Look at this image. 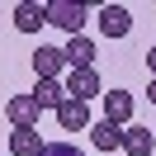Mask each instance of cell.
I'll return each mask as SVG.
<instances>
[{"mask_svg": "<svg viewBox=\"0 0 156 156\" xmlns=\"http://www.w3.org/2000/svg\"><path fill=\"white\" fill-rule=\"evenodd\" d=\"M48 24L66 29V38H76L85 29V5L80 0H48Z\"/></svg>", "mask_w": 156, "mask_h": 156, "instance_id": "6da1fadb", "label": "cell"}, {"mask_svg": "<svg viewBox=\"0 0 156 156\" xmlns=\"http://www.w3.org/2000/svg\"><path fill=\"white\" fill-rule=\"evenodd\" d=\"M66 99H80V104H90V99L104 95V85H99V71L95 66H80V71H66Z\"/></svg>", "mask_w": 156, "mask_h": 156, "instance_id": "7a4b0ae2", "label": "cell"}, {"mask_svg": "<svg viewBox=\"0 0 156 156\" xmlns=\"http://www.w3.org/2000/svg\"><path fill=\"white\" fill-rule=\"evenodd\" d=\"M99 33H104V38H128V33H133L128 5H99Z\"/></svg>", "mask_w": 156, "mask_h": 156, "instance_id": "3957f363", "label": "cell"}, {"mask_svg": "<svg viewBox=\"0 0 156 156\" xmlns=\"http://www.w3.org/2000/svg\"><path fill=\"white\" fill-rule=\"evenodd\" d=\"M99 99H104V118H109V123H118V128H128V118H133V95H128V90H104V95H99Z\"/></svg>", "mask_w": 156, "mask_h": 156, "instance_id": "277c9868", "label": "cell"}, {"mask_svg": "<svg viewBox=\"0 0 156 156\" xmlns=\"http://www.w3.org/2000/svg\"><path fill=\"white\" fill-rule=\"evenodd\" d=\"M43 24H48V5H38V0H19L14 5V29L19 33H38Z\"/></svg>", "mask_w": 156, "mask_h": 156, "instance_id": "5b68a950", "label": "cell"}, {"mask_svg": "<svg viewBox=\"0 0 156 156\" xmlns=\"http://www.w3.org/2000/svg\"><path fill=\"white\" fill-rule=\"evenodd\" d=\"M62 57H66V71L95 66V43H90L85 33H76V38H66V48H62Z\"/></svg>", "mask_w": 156, "mask_h": 156, "instance_id": "8992f818", "label": "cell"}, {"mask_svg": "<svg viewBox=\"0 0 156 156\" xmlns=\"http://www.w3.org/2000/svg\"><path fill=\"white\" fill-rule=\"evenodd\" d=\"M62 71H66L62 48H38V52H33V76H38V80H57Z\"/></svg>", "mask_w": 156, "mask_h": 156, "instance_id": "52a82bcc", "label": "cell"}, {"mask_svg": "<svg viewBox=\"0 0 156 156\" xmlns=\"http://www.w3.org/2000/svg\"><path fill=\"white\" fill-rule=\"evenodd\" d=\"M90 147H95V151H118V147H123V128L109 123V118L90 123Z\"/></svg>", "mask_w": 156, "mask_h": 156, "instance_id": "ba28073f", "label": "cell"}, {"mask_svg": "<svg viewBox=\"0 0 156 156\" xmlns=\"http://www.w3.org/2000/svg\"><path fill=\"white\" fill-rule=\"evenodd\" d=\"M38 114H43V109L33 104L29 95H14L10 104H5V118H10L14 128H38Z\"/></svg>", "mask_w": 156, "mask_h": 156, "instance_id": "9c48e42d", "label": "cell"}, {"mask_svg": "<svg viewBox=\"0 0 156 156\" xmlns=\"http://www.w3.org/2000/svg\"><path fill=\"white\" fill-rule=\"evenodd\" d=\"M57 123L66 128V133H90V104H80V99H66V104L57 109Z\"/></svg>", "mask_w": 156, "mask_h": 156, "instance_id": "30bf717a", "label": "cell"}, {"mask_svg": "<svg viewBox=\"0 0 156 156\" xmlns=\"http://www.w3.org/2000/svg\"><path fill=\"white\" fill-rule=\"evenodd\" d=\"M29 99H33L38 109H52V114H57V109L66 104V85H62V80H38Z\"/></svg>", "mask_w": 156, "mask_h": 156, "instance_id": "8fae6325", "label": "cell"}, {"mask_svg": "<svg viewBox=\"0 0 156 156\" xmlns=\"http://www.w3.org/2000/svg\"><path fill=\"white\" fill-rule=\"evenodd\" d=\"M43 147H48V142H43L38 128H14V133H10V156H38Z\"/></svg>", "mask_w": 156, "mask_h": 156, "instance_id": "7c38bea8", "label": "cell"}, {"mask_svg": "<svg viewBox=\"0 0 156 156\" xmlns=\"http://www.w3.org/2000/svg\"><path fill=\"white\" fill-rule=\"evenodd\" d=\"M151 147H156V133H151V128H133V123L123 128V151L128 156H151Z\"/></svg>", "mask_w": 156, "mask_h": 156, "instance_id": "4fadbf2b", "label": "cell"}, {"mask_svg": "<svg viewBox=\"0 0 156 156\" xmlns=\"http://www.w3.org/2000/svg\"><path fill=\"white\" fill-rule=\"evenodd\" d=\"M38 156H85V151H80V147H71V142H48Z\"/></svg>", "mask_w": 156, "mask_h": 156, "instance_id": "5bb4252c", "label": "cell"}, {"mask_svg": "<svg viewBox=\"0 0 156 156\" xmlns=\"http://www.w3.org/2000/svg\"><path fill=\"white\" fill-rule=\"evenodd\" d=\"M147 71L156 76V48H147Z\"/></svg>", "mask_w": 156, "mask_h": 156, "instance_id": "9a60e30c", "label": "cell"}, {"mask_svg": "<svg viewBox=\"0 0 156 156\" xmlns=\"http://www.w3.org/2000/svg\"><path fill=\"white\" fill-rule=\"evenodd\" d=\"M147 99H151V104H156V76H151V85H147Z\"/></svg>", "mask_w": 156, "mask_h": 156, "instance_id": "2e32d148", "label": "cell"}, {"mask_svg": "<svg viewBox=\"0 0 156 156\" xmlns=\"http://www.w3.org/2000/svg\"><path fill=\"white\" fill-rule=\"evenodd\" d=\"M151 133H156V128H151Z\"/></svg>", "mask_w": 156, "mask_h": 156, "instance_id": "e0dca14e", "label": "cell"}]
</instances>
